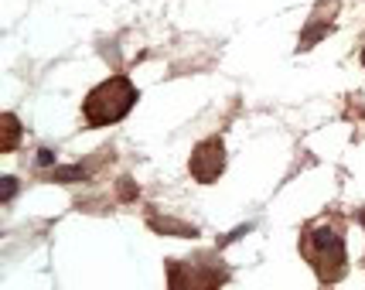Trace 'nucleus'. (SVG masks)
Wrapping results in <instances>:
<instances>
[{"label": "nucleus", "mask_w": 365, "mask_h": 290, "mask_svg": "<svg viewBox=\"0 0 365 290\" xmlns=\"http://www.w3.org/2000/svg\"><path fill=\"white\" fill-rule=\"evenodd\" d=\"M147 226L154 229V232H168V236H178V239H195V236H198V229L188 226V222H175V219H158V215H150V219H147Z\"/></svg>", "instance_id": "obj_5"}, {"label": "nucleus", "mask_w": 365, "mask_h": 290, "mask_svg": "<svg viewBox=\"0 0 365 290\" xmlns=\"http://www.w3.org/2000/svg\"><path fill=\"white\" fill-rule=\"evenodd\" d=\"M359 222H362V226H365V209H362V212H359Z\"/></svg>", "instance_id": "obj_13"}, {"label": "nucleus", "mask_w": 365, "mask_h": 290, "mask_svg": "<svg viewBox=\"0 0 365 290\" xmlns=\"http://www.w3.org/2000/svg\"><path fill=\"white\" fill-rule=\"evenodd\" d=\"M48 181H58V185H76V181H89V167L86 164H72V167H48Z\"/></svg>", "instance_id": "obj_7"}, {"label": "nucleus", "mask_w": 365, "mask_h": 290, "mask_svg": "<svg viewBox=\"0 0 365 290\" xmlns=\"http://www.w3.org/2000/svg\"><path fill=\"white\" fill-rule=\"evenodd\" d=\"M116 192H120V202H133V198L140 195V188L133 185V177H120V181H116Z\"/></svg>", "instance_id": "obj_10"}, {"label": "nucleus", "mask_w": 365, "mask_h": 290, "mask_svg": "<svg viewBox=\"0 0 365 290\" xmlns=\"http://www.w3.org/2000/svg\"><path fill=\"white\" fill-rule=\"evenodd\" d=\"M301 257L311 263V270L321 284H338L349 274V249H345V236L334 219H321L301 229Z\"/></svg>", "instance_id": "obj_1"}, {"label": "nucleus", "mask_w": 365, "mask_h": 290, "mask_svg": "<svg viewBox=\"0 0 365 290\" xmlns=\"http://www.w3.org/2000/svg\"><path fill=\"white\" fill-rule=\"evenodd\" d=\"M208 253L195 259H168V284L171 287H219L229 280V270L219 263H208Z\"/></svg>", "instance_id": "obj_3"}, {"label": "nucleus", "mask_w": 365, "mask_h": 290, "mask_svg": "<svg viewBox=\"0 0 365 290\" xmlns=\"http://www.w3.org/2000/svg\"><path fill=\"white\" fill-rule=\"evenodd\" d=\"M188 171L198 185H215L219 175L225 171V144L222 137H205L198 140L188 157Z\"/></svg>", "instance_id": "obj_4"}, {"label": "nucleus", "mask_w": 365, "mask_h": 290, "mask_svg": "<svg viewBox=\"0 0 365 290\" xmlns=\"http://www.w3.org/2000/svg\"><path fill=\"white\" fill-rule=\"evenodd\" d=\"M137 99H140V93L127 76H110L96 89H89V96L82 99V120H86L89 130L113 127L137 106Z\"/></svg>", "instance_id": "obj_2"}, {"label": "nucleus", "mask_w": 365, "mask_h": 290, "mask_svg": "<svg viewBox=\"0 0 365 290\" xmlns=\"http://www.w3.org/2000/svg\"><path fill=\"white\" fill-rule=\"evenodd\" d=\"M362 65H365V45H362Z\"/></svg>", "instance_id": "obj_14"}, {"label": "nucleus", "mask_w": 365, "mask_h": 290, "mask_svg": "<svg viewBox=\"0 0 365 290\" xmlns=\"http://www.w3.org/2000/svg\"><path fill=\"white\" fill-rule=\"evenodd\" d=\"M55 164H58V150L41 147V150H38V157H34V167H38V171H45V167H55Z\"/></svg>", "instance_id": "obj_9"}, {"label": "nucleus", "mask_w": 365, "mask_h": 290, "mask_svg": "<svg viewBox=\"0 0 365 290\" xmlns=\"http://www.w3.org/2000/svg\"><path fill=\"white\" fill-rule=\"evenodd\" d=\"M338 4L341 0H318V7H314V21H328V24H334V14H338Z\"/></svg>", "instance_id": "obj_8"}, {"label": "nucleus", "mask_w": 365, "mask_h": 290, "mask_svg": "<svg viewBox=\"0 0 365 290\" xmlns=\"http://www.w3.org/2000/svg\"><path fill=\"white\" fill-rule=\"evenodd\" d=\"M0 181H4V192H0V202H4V205H7V202H11V198H14L17 195V177H0Z\"/></svg>", "instance_id": "obj_11"}, {"label": "nucleus", "mask_w": 365, "mask_h": 290, "mask_svg": "<svg viewBox=\"0 0 365 290\" xmlns=\"http://www.w3.org/2000/svg\"><path fill=\"white\" fill-rule=\"evenodd\" d=\"M0 123H4V140H0V150L4 154H14L17 144H21V133H24V127H21V120H17L14 113H4L0 116Z\"/></svg>", "instance_id": "obj_6"}, {"label": "nucleus", "mask_w": 365, "mask_h": 290, "mask_svg": "<svg viewBox=\"0 0 365 290\" xmlns=\"http://www.w3.org/2000/svg\"><path fill=\"white\" fill-rule=\"evenodd\" d=\"M246 232H253V226H239V229H232V232H229V236H225V239L219 242V249H225V246H229V242L242 239V236H246Z\"/></svg>", "instance_id": "obj_12"}]
</instances>
